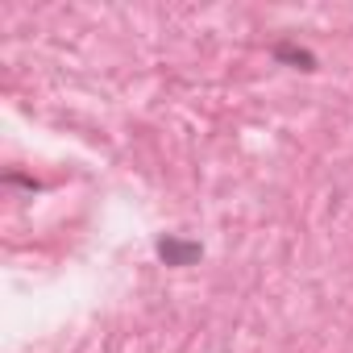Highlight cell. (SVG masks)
Here are the masks:
<instances>
[{"mask_svg":"<svg viewBox=\"0 0 353 353\" xmlns=\"http://www.w3.org/2000/svg\"><path fill=\"white\" fill-rule=\"evenodd\" d=\"M200 241H183V237H162L158 241V258L166 262V266H192V262H200Z\"/></svg>","mask_w":353,"mask_h":353,"instance_id":"1","label":"cell"},{"mask_svg":"<svg viewBox=\"0 0 353 353\" xmlns=\"http://www.w3.org/2000/svg\"><path fill=\"white\" fill-rule=\"evenodd\" d=\"M274 59L279 63H291L295 71H316V54L303 50V46H295V42H279L274 46Z\"/></svg>","mask_w":353,"mask_h":353,"instance_id":"2","label":"cell"}]
</instances>
